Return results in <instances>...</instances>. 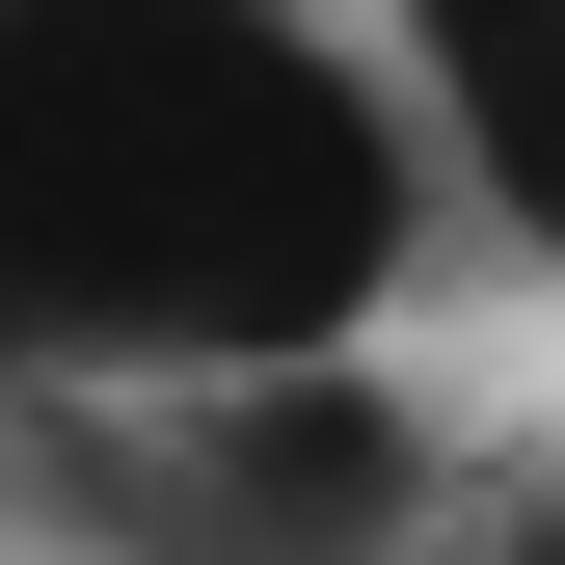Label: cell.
Returning a JSON list of instances; mask_svg holds the SVG:
<instances>
[{
  "mask_svg": "<svg viewBox=\"0 0 565 565\" xmlns=\"http://www.w3.org/2000/svg\"><path fill=\"white\" fill-rule=\"evenodd\" d=\"M0 484L108 565H404L431 539V404L404 377H216V404H0Z\"/></svg>",
  "mask_w": 565,
  "mask_h": 565,
  "instance_id": "2",
  "label": "cell"
},
{
  "mask_svg": "<svg viewBox=\"0 0 565 565\" xmlns=\"http://www.w3.org/2000/svg\"><path fill=\"white\" fill-rule=\"evenodd\" d=\"M431 243L323 0H0V404L323 377Z\"/></svg>",
  "mask_w": 565,
  "mask_h": 565,
  "instance_id": "1",
  "label": "cell"
},
{
  "mask_svg": "<svg viewBox=\"0 0 565 565\" xmlns=\"http://www.w3.org/2000/svg\"><path fill=\"white\" fill-rule=\"evenodd\" d=\"M458 565H565V484H539V512H484V539H458Z\"/></svg>",
  "mask_w": 565,
  "mask_h": 565,
  "instance_id": "4",
  "label": "cell"
},
{
  "mask_svg": "<svg viewBox=\"0 0 565 565\" xmlns=\"http://www.w3.org/2000/svg\"><path fill=\"white\" fill-rule=\"evenodd\" d=\"M377 108L431 189H484L565 269V0H377Z\"/></svg>",
  "mask_w": 565,
  "mask_h": 565,
  "instance_id": "3",
  "label": "cell"
}]
</instances>
